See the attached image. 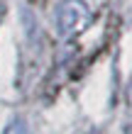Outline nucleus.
<instances>
[{"instance_id":"obj_1","label":"nucleus","mask_w":132,"mask_h":134,"mask_svg":"<svg viewBox=\"0 0 132 134\" xmlns=\"http://www.w3.org/2000/svg\"><path fill=\"white\" fill-rule=\"evenodd\" d=\"M91 17L86 3H81V0H64L56 12H54V25H56L59 34L61 37H68V34H76L78 29L86 27V22Z\"/></svg>"},{"instance_id":"obj_2","label":"nucleus","mask_w":132,"mask_h":134,"mask_svg":"<svg viewBox=\"0 0 132 134\" xmlns=\"http://www.w3.org/2000/svg\"><path fill=\"white\" fill-rule=\"evenodd\" d=\"M3 134H27V124H25V120H12V122L3 129Z\"/></svg>"}]
</instances>
